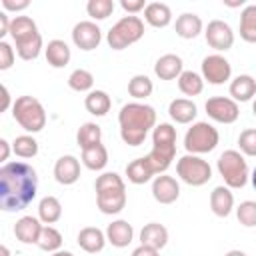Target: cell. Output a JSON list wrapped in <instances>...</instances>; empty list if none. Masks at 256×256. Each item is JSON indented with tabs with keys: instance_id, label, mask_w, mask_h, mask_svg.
I'll return each mask as SVG.
<instances>
[{
	"instance_id": "34",
	"label": "cell",
	"mask_w": 256,
	"mask_h": 256,
	"mask_svg": "<svg viewBox=\"0 0 256 256\" xmlns=\"http://www.w3.org/2000/svg\"><path fill=\"white\" fill-rule=\"evenodd\" d=\"M38 32V28H36V22L30 18V16H16V18H12V22H10V36H12V40L14 42H18V40H22V38H28V36H32V34H36Z\"/></svg>"
},
{
	"instance_id": "8",
	"label": "cell",
	"mask_w": 256,
	"mask_h": 256,
	"mask_svg": "<svg viewBox=\"0 0 256 256\" xmlns=\"http://www.w3.org/2000/svg\"><path fill=\"white\" fill-rule=\"evenodd\" d=\"M220 142V134L218 130L208 124V122H196L188 128L186 136H184V148L188 150V154H206L212 152Z\"/></svg>"
},
{
	"instance_id": "5",
	"label": "cell",
	"mask_w": 256,
	"mask_h": 256,
	"mask_svg": "<svg viewBox=\"0 0 256 256\" xmlns=\"http://www.w3.org/2000/svg\"><path fill=\"white\" fill-rule=\"evenodd\" d=\"M12 116L30 134H36L46 126V110L34 96H18L12 104Z\"/></svg>"
},
{
	"instance_id": "13",
	"label": "cell",
	"mask_w": 256,
	"mask_h": 256,
	"mask_svg": "<svg viewBox=\"0 0 256 256\" xmlns=\"http://www.w3.org/2000/svg\"><path fill=\"white\" fill-rule=\"evenodd\" d=\"M206 42L210 48L218 50V52H226L234 46V32L230 28V24H226L224 20H212L206 26Z\"/></svg>"
},
{
	"instance_id": "49",
	"label": "cell",
	"mask_w": 256,
	"mask_h": 256,
	"mask_svg": "<svg viewBox=\"0 0 256 256\" xmlns=\"http://www.w3.org/2000/svg\"><path fill=\"white\" fill-rule=\"evenodd\" d=\"M8 106H10V92H8L6 86H2V106H0V110L4 112Z\"/></svg>"
},
{
	"instance_id": "21",
	"label": "cell",
	"mask_w": 256,
	"mask_h": 256,
	"mask_svg": "<svg viewBox=\"0 0 256 256\" xmlns=\"http://www.w3.org/2000/svg\"><path fill=\"white\" fill-rule=\"evenodd\" d=\"M134 238V228L126 220H114L106 228V240L116 248H126Z\"/></svg>"
},
{
	"instance_id": "38",
	"label": "cell",
	"mask_w": 256,
	"mask_h": 256,
	"mask_svg": "<svg viewBox=\"0 0 256 256\" xmlns=\"http://www.w3.org/2000/svg\"><path fill=\"white\" fill-rule=\"evenodd\" d=\"M68 86L76 92H92L94 86V76L92 72L84 70V68H76L70 76H68Z\"/></svg>"
},
{
	"instance_id": "12",
	"label": "cell",
	"mask_w": 256,
	"mask_h": 256,
	"mask_svg": "<svg viewBox=\"0 0 256 256\" xmlns=\"http://www.w3.org/2000/svg\"><path fill=\"white\" fill-rule=\"evenodd\" d=\"M72 42L76 44V48L90 52L94 48L100 46L102 42V30L98 28L96 22L92 20H82L72 28Z\"/></svg>"
},
{
	"instance_id": "32",
	"label": "cell",
	"mask_w": 256,
	"mask_h": 256,
	"mask_svg": "<svg viewBox=\"0 0 256 256\" xmlns=\"http://www.w3.org/2000/svg\"><path fill=\"white\" fill-rule=\"evenodd\" d=\"M178 88L184 96H198L204 90V78L198 72L192 70H184L178 78Z\"/></svg>"
},
{
	"instance_id": "36",
	"label": "cell",
	"mask_w": 256,
	"mask_h": 256,
	"mask_svg": "<svg viewBox=\"0 0 256 256\" xmlns=\"http://www.w3.org/2000/svg\"><path fill=\"white\" fill-rule=\"evenodd\" d=\"M152 90H154V84H152V80H150L146 74H136V76H132V80L128 82V94H130L132 98H136V100L148 98V96L152 94Z\"/></svg>"
},
{
	"instance_id": "43",
	"label": "cell",
	"mask_w": 256,
	"mask_h": 256,
	"mask_svg": "<svg viewBox=\"0 0 256 256\" xmlns=\"http://www.w3.org/2000/svg\"><path fill=\"white\" fill-rule=\"evenodd\" d=\"M14 58H16L14 48H12L8 42L0 40V70H2V72H4V70H10L12 64H14Z\"/></svg>"
},
{
	"instance_id": "20",
	"label": "cell",
	"mask_w": 256,
	"mask_h": 256,
	"mask_svg": "<svg viewBox=\"0 0 256 256\" xmlns=\"http://www.w3.org/2000/svg\"><path fill=\"white\" fill-rule=\"evenodd\" d=\"M106 242H108V240H106V232H102V230L96 228V226H86V228H82V230L78 232V246H80L84 252H88V254L100 252Z\"/></svg>"
},
{
	"instance_id": "31",
	"label": "cell",
	"mask_w": 256,
	"mask_h": 256,
	"mask_svg": "<svg viewBox=\"0 0 256 256\" xmlns=\"http://www.w3.org/2000/svg\"><path fill=\"white\" fill-rule=\"evenodd\" d=\"M38 218L46 226L58 222L62 218V204H60V200L56 196H44L40 200V204H38Z\"/></svg>"
},
{
	"instance_id": "9",
	"label": "cell",
	"mask_w": 256,
	"mask_h": 256,
	"mask_svg": "<svg viewBox=\"0 0 256 256\" xmlns=\"http://www.w3.org/2000/svg\"><path fill=\"white\" fill-rule=\"evenodd\" d=\"M176 174L188 186H204L212 178V168L196 154H186L176 162Z\"/></svg>"
},
{
	"instance_id": "17",
	"label": "cell",
	"mask_w": 256,
	"mask_h": 256,
	"mask_svg": "<svg viewBox=\"0 0 256 256\" xmlns=\"http://www.w3.org/2000/svg\"><path fill=\"white\" fill-rule=\"evenodd\" d=\"M182 68H184V64L178 54H164L156 60L154 74L160 80H174V78H180V74L184 72Z\"/></svg>"
},
{
	"instance_id": "25",
	"label": "cell",
	"mask_w": 256,
	"mask_h": 256,
	"mask_svg": "<svg viewBox=\"0 0 256 256\" xmlns=\"http://www.w3.org/2000/svg\"><path fill=\"white\" fill-rule=\"evenodd\" d=\"M144 20L154 28H166L172 22V10L164 2H150L144 8Z\"/></svg>"
},
{
	"instance_id": "54",
	"label": "cell",
	"mask_w": 256,
	"mask_h": 256,
	"mask_svg": "<svg viewBox=\"0 0 256 256\" xmlns=\"http://www.w3.org/2000/svg\"><path fill=\"white\" fill-rule=\"evenodd\" d=\"M252 112H254V116H256V100L252 102Z\"/></svg>"
},
{
	"instance_id": "4",
	"label": "cell",
	"mask_w": 256,
	"mask_h": 256,
	"mask_svg": "<svg viewBox=\"0 0 256 256\" xmlns=\"http://www.w3.org/2000/svg\"><path fill=\"white\" fill-rule=\"evenodd\" d=\"M96 204L102 214H118L126 206V184L116 172H104L96 178Z\"/></svg>"
},
{
	"instance_id": "42",
	"label": "cell",
	"mask_w": 256,
	"mask_h": 256,
	"mask_svg": "<svg viewBox=\"0 0 256 256\" xmlns=\"http://www.w3.org/2000/svg\"><path fill=\"white\" fill-rule=\"evenodd\" d=\"M238 146L240 152L246 156H256V128H248L244 132H240L238 136Z\"/></svg>"
},
{
	"instance_id": "19",
	"label": "cell",
	"mask_w": 256,
	"mask_h": 256,
	"mask_svg": "<svg viewBox=\"0 0 256 256\" xmlns=\"http://www.w3.org/2000/svg\"><path fill=\"white\" fill-rule=\"evenodd\" d=\"M210 208L220 218L230 216V212L234 210V194L228 186H216L210 192Z\"/></svg>"
},
{
	"instance_id": "26",
	"label": "cell",
	"mask_w": 256,
	"mask_h": 256,
	"mask_svg": "<svg viewBox=\"0 0 256 256\" xmlns=\"http://www.w3.org/2000/svg\"><path fill=\"white\" fill-rule=\"evenodd\" d=\"M72 58V52H70V46L64 42V40H50L48 46H46V60L52 68H64Z\"/></svg>"
},
{
	"instance_id": "2",
	"label": "cell",
	"mask_w": 256,
	"mask_h": 256,
	"mask_svg": "<svg viewBox=\"0 0 256 256\" xmlns=\"http://www.w3.org/2000/svg\"><path fill=\"white\" fill-rule=\"evenodd\" d=\"M120 124V138L128 146H140L150 128L156 126V110L142 102H130L120 108L118 114Z\"/></svg>"
},
{
	"instance_id": "3",
	"label": "cell",
	"mask_w": 256,
	"mask_h": 256,
	"mask_svg": "<svg viewBox=\"0 0 256 256\" xmlns=\"http://www.w3.org/2000/svg\"><path fill=\"white\" fill-rule=\"evenodd\" d=\"M152 150L146 156L154 174H164L176 156V128L168 122L154 126L152 132Z\"/></svg>"
},
{
	"instance_id": "27",
	"label": "cell",
	"mask_w": 256,
	"mask_h": 256,
	"mask_svg": "<svg viewBox=\"0 0 256 256\" xmlns=\"http://www.w3.org/2000/svg\"><path fill=\"white\" fill-rule=\"evenodd\" d=\"M240 38L244 42L256 44V4H248L244 6L242 14H240V26H238Z\"/></svg>"
},
{
	"instance_id": "23",
	"label": "cell",
	"mask_w": 256,
	"mask_h": 256,
	"mask_svg": "<svg viewBox=\"0 0 256 256\" xmlns=\"http://www.w3.org/2000/svg\"><path fill=\"white\" fill-rule=\"evenodd\" d=\"M230 96L234 102H248L256 96V80L250 74H240L230 82Z\"/></svg>"
},
{
	"instance_id": "40",
	"label": "cell",
	"mask_w": 256,
	"mask_h": 256,
	"mask_svg": "<svg viewBox=\"0 0 256 256\" xmlns=\"http://www.w3.org/2000/svg\"><path fill=\"white\" fill-rule=\"evenodd\" d=\"M86 12L92 20H106L114 12V0H88Z\"/></svg>"
},
{
	"instance_id": "50",
	"label": "cell",
	"mask_w": 256,
	"mask_h": 256,
	"mask_svg": "<svg viewBox=\"0 0 256 256\" xmlns=\"http://www.w3.org/2000/svg\"><path fill=\"white\" fill-rule=\"evenodd\" d=\"M224 256H246V252H242V250H230Z\"/></svg>"
},
{
	"instance_id": "29",
	"label": "cell",
	"mask_w": 256,
	"mask_h": 256,
	"mask_svg": "<svg viewBox=\"0 0 256 256\" xmlns=\"http://www.w3.org/2000/svg\"><path fill=\"white\" fill-rule=\"evenodd\" d=\"M82 164L88 170H102L108 164V150H106V146L100 142V144H94L90 148H84L82 150Z\"/></svg>"
},
{
	"instance_id": "44",
	"label": "cell",
	"mask_w": 256,
	"mask_h": 256,
	"mask_svg": "<svg viewBox=\"0 0 256 256\" xmlns=\"http://www.w3.org/2000/svg\"><path fill=\"white\" fill-rule=\"evenodd\" d=\"M120 6L124 12H128V16H134L146 8V2L144 0H120Z\"/></svg>"
},
{
	"instance_id": "16",
	"label": "cell",
	"mask_w": 256,
	"mask_h": 256,
	"mask_svg": "<svg viewBox=\"0 0 256 256\" xmlns=\"http://www.w3.org/2000/svg\"><path fill=\"white\" fill-rule=\"evenodd\" d=\"M42 220L34 216H22L14 224V234L22 244H38L40 234H42Z\"/></svg>"
},
{
	"instance_id": "30",
	"label": "cell",
	"mask_w": 256,
	"mask_h": 256,
	"mask_svg": "<svg viewBox=\"0 0 256 256\" xmlns=\"http://www.w3.org/2000/svg\"><path fill=\"white\" fill-rule=\"evenodd\" d=\"M126 176H128V180H130L132 184H146V182L152 180V176H156V174H154L152 166L148 164V160H146V156H144V158L132 160V162L126 166Z\"/></svg>"
},
{
	"instance_id": "7",
	"label": "cell",
	"mask_w": 256,
	"mask_h": 256,
	"mask_svg": "<svg viewBox=\"0 0 256 256\" xmlns=\"http://www.w3.org/2000/svg\"><path fill=\"white\" fill-rule=\"evenodd\" d=\"M220 176L228 188H242L248 182V164L238 150H224L216 162Z\"/></svg>"
},
{
	"instance_id": "47",
	"label": "cell",
	"mask_w": 256,
	"mask_h": 256,
	"mask_svg": "<svg viewBox=\"0 0 256 256\" xmlns=\"http://www.w3.org/2000/svg\"><path fill=\"white\" fill-rule=\"evenodd\" d=\"M10 22H12V20L8 18V14H6V12H0V38L10 32Z\"/></svg>"
},
{
	"instance_id": "39",
	"label": "cell",
	"mask_w": 256,
	"mask_h": 256,
	"mask_svg": "<svg viewBox=\"0 0 256 256\" xmlns=\"http://www.w3.org/2000/svg\"><path fill=\"white\" fill-rule=\"evenodd\" d=\"M12 150L20 158H34L38 154V142L34 140V136L22 134V136H16V140L12 142Z\"/></svg>"
},
{
	"instance_id": "18",
	"label": "cell",
	"mask_w": 256,
	"mask_h": 256,
	"mask_svg": "<svg viewBox=\"0 0 256 256\" xmlns=\"http://www.w3.org/2000/svg\"><path fill=\"white\" fill-rule=\"evenodd\" d=\"M140 244L162 250L168 244V230L164 224L160 222H148L144 224V228L140 230Z\"/></svg>"
},
{
	"instance_id": "51",
	"label": "cell",
	"mask_w": 256,
	"mask_h": 256,
	"mask_svg": "<svg viewBox=\"0 0 256 256\" xmlns=\"http://www.w3.org/2000/svg\"><path fill=\"white\" fill-rule=\"evenodd\" d=\"M52 256H74V254L68 250H58V252H52Z\"/></svg>"
},
{
	"instance_id": "46",
	"label": "cell",
	"mask_w": 256,
	"mask_h": 256,
	"mask_svg": "<svg viewBox=\"0 0 256 256\" xmlns=\"http://www.w3.org/2000/svg\"><path fill=\"white\" fill-rule=\"evenodd\" d=\"M132 256H160V250L140 244L138 248H134V250H132Z\"/></svg>"
},
{
	"instance_id": "22",
	"label": "cell",
	"mask_w": 256,
	"mask_h": 256,
	"mask_svg": "<svg viewBox=\"0 0 256 256\" xmlns=\"http://www.w3.org/2000/svg\"><path fill=\"white\" fill-rule=\"evenodd\" d=\"M202 28H204L202 18H200L198 14H194V12H184V14H180V16L176 18V24H174L176 34H178L180 38H184V40L196 38V36L202 32Z\"/></svg>"
},
{
	"instance_id": "37",
	"label": "cell",
	"mask_w": 256,
	"mask_h": 256,
	"mask_svg": "<svg viewBox=\"0 0 256 256\" xmlns=\"http://www.w3.org/2000/svg\"><path fill=\"white\" fill-rule=\"evenodd\" d=\"M62 234L54 228V226H44L40 240H38V248L44 252H58L62 248Z\"/></svg>"
},
{
	"instance_id": "41",
	"label": "cell",
	"mask_w": 256,
	"mask_h": 256,
	"mask_svg": "<svg viewBox=\"0 0 256 256\" xmlns=\"http://www.w3.org/2000/svg\"><path fill=\"white\" fill-rule=\"evenodd\" d=\"M236 218L242 226L254 228L256 226V202L254 200H244L236 208Z\"/></svg>"
},
{
	"instance_id": "33",
	"label": "cell",
	"mask_w": 256,
	"mask_h": 256,
	"mask_svg": "<svg viewBox=\"0 0 256 256\" xmlns=\"http://www.w3.org/2000/svg\"><path fill=\"white\" fill-rule=\"evenodd\" d=\"M14 44H16V52L22 60H36L40 50H42V36H40V32H36L28 38L14 42Z\"/></svg>"
},
{
	"instance_id": "52",
	"label": "cell",
	"mask_w": 256,
	"mask_h": 256,
	"mask_svg": "<svg viewBox=\"0 0 256 256\" xmlns=\"http://www.w3.org/2000/svg\"><path fill=\"white\" fill-rule=\"evenodd\" d=\"M0 250H2V256H10V250H8V246H4V244H2V248H0Z\"/></svg>"
},
{
	"instance_id": "53",
	"label": "cell",
	"mask_w": 256,
	"mask_h": 256,
	"mask_svg": "<svg viewBox=\"0 0 256 256\" xmlns=\"http://www.w3.org/2000/svg\"><path fill=\"white\" fill-rule=\"evenodd\" d=\"M250 178H252V186H254V190H256V168H254V172H252Z\"/></svg>"
},
{
	"instance_id": "28",
	"label": "cell",
	"mask_w": 256,
	"mask_h": 256,
	"mask_svg": "<svg viewBox=\"0 0 256 256\" xmlns=\"http://www.w3.org/2000/svg\"><path fill=\"white\" fill-rule=\"evenodd\" d=\"M84 106L92 116H106L112 108V100L104 90H92V92H88Z\"/></svg>"
},
{
	"instance_id": "1",
	"label": "cell",
	"mask_w": 256,
	"mask_h": 256,
	"mask_svg": "<svg viewBox=\"0 0 256 256\" xmlns=\"http://www.w3.org/2000/svg\"><path fill=\"white\" fill-rule=\"evenodd\" d=\"M38 176L26 162H6L0 168V208L6 212L24 210L36 198Z\"/></svg>"
},
{
	"instance_id": "35",
	"label": "cell",
	"mask_w": 256,
	"mask_h": 256,
	"mask_svg": "<svg viewBox=\"0 0 256 256\" xmlns=\"http://www.w3.org/2000/svg\"><path fill=\"white\" fill-rule=\"evenodd\" d=\"M76 140H78V146L84 150V148H90L94 144H100L102 140V128L96 124V122H84L80 128H78V134H76Z\"/></svg>"
},
{
	"instance_id": "11",
	"label": "cell",
	"mask_w": 256,
	"mask_h": 256,
	"mask_svg": "<svg viewBox=\"0 0 256 256\" xmlns=\"http://www.w3.org/2000/svg\"><path fill=\"white\" fill-rule=\"evenodd\" d=\"M232 76V66L222 54H210L202 60V78L208 84H224Z\"/></svg>"
},
{
	"instance_id": "24",
	"label": "cell",
	"mask_w": 256,
	"mask_h": 256,
	"mask_svg": "<svg viewBox=\"0 0 256 256\" xmlns=\"http://www.w3.org/2000/svg\"><path fill=\"white\" fill-rule=\"evenodd\" d=\"M168 114H170V118H172L176 124H190V122L196 118L198 108H196V104H194L192 100H188V98H176V100L170 102Z\"/></svg>"
},
{
	"instance_id": "48",
	"label": "cell",
	"mask_w": 256,
	"mask_h": 256,
	"mask_svg": "<svg viewBox=\"0 0 256 256\" xmlns=\"http://www.w3.org/2000/svg\"><path fill=\"white\" fill-rule=\"evenodd\" d=\"M0 150H2V154H0V162L6 164V160H8V156H10V142L4 140V138H0Z\"/></svg>"
},
{
	"instance_id": "45",
	"label": "cell",
	"mask_w": 256,
	"mask_h": 256,
	"mask_svg": "<svg viewBox=\"0 0 256 256\" xmlns=\"http://www.w3.org/2000/svg\"><path fill=\"white\" fill-rule=\"evenodd\" d=\"M2 6H4V10H12V12H20V10H26L28 6H30V2L28 0H2Z\"/></svg>"
},
{
	"instance_id": "15",
	"label": "cell",
	"mask_w": 256,
	"mask_h": 256,
	"mask_svg": "<svg viewBox=\"0 0 256 256\" xmlns=\"http://www.w3.org/2000/svg\"><path fill=\"white\" fill-rule=\"evenodd\" d=\"M54 178H56L58 184H64V186H70V184L78 182V178H80V160L72 154L60 156L54 164Z\"/></svg>"
},
{
	"instance_id": "10",
	"label": "cell",
	"mask_w": 256,
	"mask_h": 256,
	"mask_svg": "<svg viewBox=\"0 0 256 256\" xmlns=\"http://www.w3.org/2000/svg\"><path fill=\"white\" fill-rule=\"evenodd\" d=\"M206 114L220 122V124H234L240 116V108H238V102H234L232 98H226V96H214V98H208L206 104Z\"/></svg>"
},
{
	"instance_id": "6",
	"label": "cell",
	"mask_w": 256,
	"mask_h": 256,
	"mask_svg": "<svg viewBox=\"0 0 256 256\" xmlns=\"http://www.w3.org/2000/svg\"><path fill=\"white\" fill-rule=\"evenodd\" d=\"M144 36V22L140 16H124L120 18L106 36V42L112 50H124L138 42Z\"/></svg>"
},
{
	"instance_id": "14",
	"label": "cell",
	"mask_w": 256,
	"mask_h": 256,
	"mask_svg": "<svg viewBox=\"0 0 256 256\" xmlns=\"http://www.w3.org/2000/svg\"><path fill=\"white\" fill-rule=\"evenodd\" d=\"M152 196L160 204H174L180 196V184L176 182L174 176L160 174L152 182Z\"/></svg>"
}]
</instances>
